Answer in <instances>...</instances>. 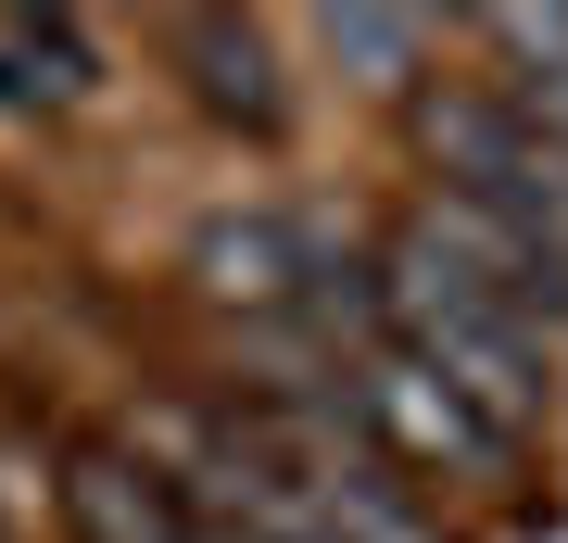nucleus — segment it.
Wrapping results in <instances>:
<instances>
[{
	"instance_id": "f257e3e1",
	"label": "nucleus",
	"mask_w": 568,
	"mask_h": 543,
	"mask_svg": "<svg viewBox=\"0 0 568 543\" xmlns=\"http://www.w3.org/2000/svg\"><path fill=\"white\" fill-rule=\"evenodd\" d=\"M379 316H392V342H405L429 380H455L480 418H506L518 443L544 430V404H556V342H544L530 316H506V303L467 279L417 215L392 228V253H379Z\"/></svg>"
},
{
	"instance_id": "f03ea898",
	"label": "nucleus",
	"mask_w": 568,
	"mask_h": 543,
	"mask_svg": "<svg viewBox=\"0 0 568 543\" xmlns=\"http://www.w3.org/2000/svg\"><path fill=\"white\" fill-rule=\"evenodd\" d=\"M417 152L443 164V202H467V215H506V228H530V241L568 253V152H556L493 77L429 89V101H417Z\"/></svg>"
},
{
	"instance_id": "7ed1b4c3",
	"label": "nucleus",
	"mask_w": 568,
	"mask_h": 543,
	"mask_svg": "<svg viewBox=\"0 0 568 543\" xmlns=\"http://www.w3.org/2000/svg\"><path fill=\"white\" fill-rule=\"evenodd\" d=\"M342 404L366 418V443H379L392 467H429V481H506V467H518V430L480 418L455 380H429V366L392 342V329L342 366Z\"/></svg>"
},
{
	"instance_id": "20e7f679",
	"label": "nucleus",
	"mask_w": 568,
	"mask_h": 543,
	"mask_svg": "<svg viewBox=\"0 0 568 543\" xmlns=\"http://www.w3.org/2000/svg\"><path fill=\"white\" fill-rule=\"evenodd\" d=\"M164 51H178V77H190V101H203L215 127H241V140H278V127H291L278 39H265L253 13H178V26H164Z\"/></svg>"
},
{
	"instance_id": "39448f33",
	"label": "nucleus",
	"mask_w": 568,
	"mask_h": 543,
	"mask_svg": "<svg viewBox=\"0 0 568 543\" xmlns=\"http://www.w3.org/2000/svg\"><path fill=\"white\" fill-rule=\"evenodd\" d=\"M63 531L77 543H190V505L140 443H77L63 455Z\"/></svg>"
},
{
	"instance_id": "423d86ee",
	"label": "nucleus",
	"mask_w": 568,
	"mask_h": 543,
	"mask_svg": "<svg viewBox=\"0 0 568 543\" xmlns=\"http://www.w3.org/2000/svg\"><path fill=\"white\" fill-rule=\"evenodd\" d=\"M102 51L77 13H0V114H77Z\"/></svg>"
},
{
	"instance_id": "0eeeda50",
	"label": "nucleus",
	"mask_w": 568,
	"mask_h": 543,
	"mask_svg": "<svg viewBox=\"0 0 568 543\" xmlns=\"http://www.w3.org/2000/svg\"><path fill=\"white\" fill-rule=\"evenodd\" d=\"M480 39H493V63H506L493 89L568 152V13H480Z\"/></svg>"
},
{
	"instance_id": "6e6552de",
	"label": "nucleus",
	"mask_w": 568,
	"mask_h": 543,
	"mask_svg": "<svg viewBox=\"0 0 568 543\" xmlns=\"http://www.w3.org/2000/svg\"><path fill=\"white\" fill-rule=\"evenodd\" d=\"M316 51L342 63L354 89H417V63H429V13H316Z\"/></svg>"
},
{
	"instance_id": "1a4fd4ad",
	"label": "nucleus",
	"mask_w": 568,
	"mask_h": 543,
	"mask_svg": "<svg viewBox=\"0 0 568 543\" xmlns=\"http://www.w3.org/2000/svg\"><path fill=\"white\" fill-rule=\"evenodd\" d=\"M190 543H215V531H203V519H190Z\"/></svg>"
}]
</instances>
